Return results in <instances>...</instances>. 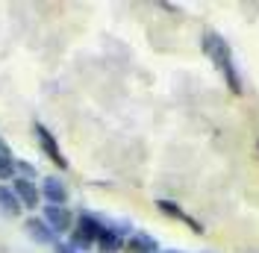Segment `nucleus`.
<instances>
[{
  "instance_id": "f257e3e1",
  "label": "nucleus",
  "mask_w": 259,
  "mask_h": 253,
  "mask_svg": "<svg viewBox=\"0 0 259 253\" xmlns=\"http://www.w3.org/2000/svg\"><path fill=\"white\" fill-rule=\"evenodd\" d=\"M203 50H206V56H209L212 62L221 68V74L227 79V89L233 92V95H242V79L236 74V65H233V50L230 45L224 41V35H218V32H203Z\"/></svg>"
},
{
  "instance_id": "f03ea898",
  "label": "nucleus",
  "mask_w": 259,
  "mask_h": 253,
  "mask_svg": "<svg viewBox=\"0 0 259 253\" xmlns=\"http://www.w3.org/2000/svg\"><path fill=\"white\" fill-rule=\"evenodd\" d=\"M35 130V139H38V144H41V150L48 153V159L56 165V168H68V159L59 153V144H56V139H53V133H50L45 124H35L32 126Z\"/></svg>"
},
{
  "instance_id": "7ed1b4c3",
  "label": "nucleus",
  "mask_w": 259,
  "mask_h": 253,
  "mask_svg": "<svg viewBox=\"0 0 259 253\" xmlns=\"http://www.w3.org/2000/svg\"><path fill=\"white\" fill-rule=\"evenodd\" d=\"M45 224L53 233H68L74 227V215L65 206H45Z\"/></svg>"
},
{
  "instance_id": "20e7f679",
  "label": "nucleus",
  "mask_w": 259,
  "mask_h": 253,
  "mask_svg": "<svg viewBox=\"0 0 259 253\" xmlns=\"http://www.w3.org/2000/svg\"><path fill=\"white\" fill-rule=\"evenodd\" d=\"M156 209H159L162 215H168V218H177V221H183L189 230H194L197 236H203V224L194 221L192 215H186V212H183V209H180L174 200H165V197H159V200H156Z\"/></svg>"
},
{
  "instance_id": "39448f33",
  "label": "nucleus",
  "mask_w": 259,
  "mask_h": 253,
  "mask_svg": "<svg viewBox=\"0 0 259 253\" xmlns=\"http://www.w3.org/2000/svg\"><path fill=\"white\" fill-rule=\"evenodd\" d=\"M41 194H45L48 206H65L68 203V189H65V183L59 177H45V180H41Z\"/></svg>"
},
{
  "instance_id": "423d86ee",
  "label": "nucleus",
  "mask_w": 259,
  "mask_h": 253,
  "mask_svg": "<svg viewBox=\"0 0 259 253\" xmlns=\"http://www.w3.org/2000/svg\"><path fill=\"white\" fill-rule=\"evenodd\" d=\"M15 197L21 200V206H27V209H35L38 206V200H41V194H38V189H35V183L32 180H27V177H15Z\"/></svg>"
},
{
  "instance_id": "0eeeda50",
  "label": "nucleus",
  "mask_w": 259,
  "mask_h": 253,
  "mask_svg": "<svg viewBox=\"0 0 259 253\" xmlns=\"http://www.w3.org/2000/svg\"><path fill=\"white\" fill-rule=\"evenodd\" d=\"M97 250L100 253H118L124 250V238H121V233L115 230V227H103V233L97 236Z\"/></svg>"
},
{
  "instance_id": "6e6552de",
  "label": "nucleus",
  "mask_w": 259,
  "mask_h": 253,
  "mask_svg": "<svg viewBox=\"0 0 259 253\" xmlns=\"http://www.w3.org/2000/svg\"><path fill=\"white\" fill-rule=\"evenodd\" d=\"M124 247L130 253H156L159 250V241L153 236H147V233H133V236L124 241Z\"/></svg>"
},
{
  "instance_id": "1a4fd4ad",
  "label": "nucleus",
  "mask_w": 259,
  "mask_h": 253,
  "mask_svg": "<svg viewBox=\"0 0 259 253\" xmlns=\"http://www.w3.org/2000/svg\"><path fill=\"white\" fill-rule=\"evenodd\" d=\"M74 230H80L82 236H89L92 241H97V236L103 233V224H100V218L92 215V212H80V215H77V224H74Z\"/></svg>"
},
{
  "instance_id": "9d476101",
  "label": "nucleus",
  "mask_w": 259,
  "mask_h": 253,
  "mask_svg": "<svg viewBox=\"0 0 259 253\" xmlns=\"http://www.w3.org/2000/svg\"><path fill=\"white\" fill-rule=\"evenodd\" d=\"M24 227H27L30 238H32V241H38V244H53V241H56V233H53L41 218H30Z\"/></svg>"
},
{
  "instance_id": "9b49d317",
  "label": "nucleus",
  "mask_w": 259,
  "mask_h": 253,
  "mask_svg": "<svg viewBox=\"0 0 259 253\" xmlns=\"http://www.w3.org/2000/svg\"><path fill=\"white\" fill-rule=\"evenodd\" d=\"M0 212L3 215H18L21 212V200L15 197V191L6 189V186H0Z\"/></svg>"
},
{
  "instance_id": "f8f14e48",
  "label": "nucleus",
  "mask_w": 259,
  "mask_h": 253,
  "mask_svg": "<svg viewBox=\"0 0 259 253\" xmlns=\"http://www.w3.org/2000/svg\"><path fill=\"white\" fill-rule=\"evenodd\" d=\"M92 244H95V241H92L89 236H82L80 230H74V233H71V247H74V250H89Z\"/></svg>"
},
{
  "instance_id": "ddd939ff",
  "label": "nucleus",
  "mask_w": 259,
  "mask_h": 253,
  "mask_svg": "<svg viewBox=\"0 0 259 253\" xmlns=\"http://www.w3.org/2000/svg\"><path fill=\"white\" fill-rule=\"evenodd\" d=\"M12 177H15V162L0 153V180H12Z\"/></svg>"
},
{
  "instance_id": "4468645a",
  "label": "nucleus",
  "mask_w": 259,
  "mask_h": 253,
  "mask_svg": "<svg viewBox=\"0 0 259 253\" xmlns=\"http://www.w3.org/2000/svg\"><path fill=\"white\" fill-rule=\"evenodd\" d=\"M15 171H24V174H27V180H30V177H35L32 165H27V162H18V165H15Z\"/></svg>"
},
{
  "instance_id": "2eb2a0df",
  "label": "nucleus",
  "mask_w": 259,
  "mask_h": 253,
  "mask_svg": "<svg viewBox=\"0 0 259 253\" xmlns=\"http://www.w3.org/2000/svg\"><path fill=\"white\" fill-rule=\"evenodd\" d=\"M165 253H177V250H165Z\"/></svg>"
}]
</instances>
